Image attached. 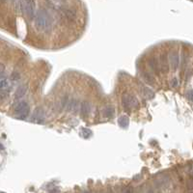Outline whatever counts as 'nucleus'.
<instances>
[{"label": "nucleus", "instance_id": "obj_1", "mask_svg": "<svg viewBox=\"0 0 193 193\" xmlns=\"http://www.w3.org/2000/svg\"><path fill=\"white\" fill-rule=\"evenodd\" d=\"M35 25L39 30L47 31L51 30L53 25V19L49 13L45 9H40L35 13Z\"/></svg>", "mask_w": 193, "mask_h": 193}, {"label": "nucleus", "instance_id": "obj_2", "mask_svg": "<svg viewBox=\"0 0 193 193\" xmlns=\"http://www.w3.org/2000/svg\"><path fill=\"white\" fill-rule=\"evenodd\" d=\"M30 112V106L26 102H21L16 105L15 113L21 119H25Z\"/></svg>", "mask_w": 193, "mask_h": 193}, {"label": "nucleus", "instance_id": "obj_3", "mask_svg": "<svg viewBox=\"0 0 193 193\" xmlns=\"http://www.w3.org/2000/svg\"><path fill=\"white\" fill-rule=\"evenodd\" d=\"M21 10H22V12L25 13V15L30 19H34V16H35V2L30 1V0L21 2Z\"/></svg>", "mask_w": 193, "mask_h": 193}, {"label": "nucleus", "instance_id": "obj_4", "mask_svg": "<svg viewBox=\"0 0 193 193\" xmlns=\"http://www.w3.org/2000/svg\"><path fill=\"white\" fill-rule=\"evenodd\" d=\"M122 103H123V106L126 109L128 108H132V107H136L138 105V102L137 100L135 99L133 96H131V95H128V94H126L124 95L123 98H122Z\"/></svg>", "mask_w": 193, "mask_h": 193}, {"label": "nucleus", "instance_id": "obj_5", "mask_svg": "<svg viewBox=\"0 0 193 193\" xmlns=\"http://www.w3.org/2000/svg\"><path fill=\"white\" fill-rule=\"evenodd\" d=\"M45 113L44 109H43L42 107H37L33 112L32 119H31V121L36 122V123H43L44 122V120H45Z\"/></svg>", "mask_w": 193, "mask_h": 193}, {"label": "nucleus", "instance_id": "obj_6", "mask_svg": "<svg viewBox=\"0 0 193 193\" xmlns=\"http://www.w3.org/2000/svg\"><path fill=\"white\" fill-rule=\"evenodd\" d=\"M170 64L173 70H177L180 66V55H179L178 51H172L169 56Z\"/></svg>", "mask_w": 193, "mask_h": 193}, {"label": "nucleus", "instance_id": "obj_7", "mask_svg": "<svg viewBox=\"0 0 193 193\" xmlns=\"http://www.w3.org/2000/svg\"><path fill=\"white\" fill-rule=\"evenodd\" d=\"M80 112H81V114L83 115V116H88L89 114H90L91 112V103L87 102V100H84V102H81V104H80Z\"/></svg>", "mask_w": 193, "mask_h": 193}, {"label": "nucleus", "instance_id": "obj_8", "mask_svg": "<svg viewBox=\"0 0 193 193\" xmlns=\"http://www.w3.org/2000/svg\"><path fill=\"white\" fill-rule=\"evenodd\" d=\"M158 65H159V70L164 71V73H167V71H168L169 65H168V62H167V57H166L165 53L161 54L160 62H158Z\"/></svg>", "mask_w": 193, "mask_h": 193}, {"label": "nucleus", "instance_id": "obj_9", "mask_svg": "<svg viewBox=\"0 0 193 193\" xmlns=\"http://www.w3.org/2000/svg\"><path fill=\"white\" fill-rule=\"evenodd\" d=\"M27 90H28V86L26 84L19 86L18 89L16 90V93H15L16 99H21L22 97H24V95L26 94Z\"/></svg>", "mask_w": 193, "mask_h": 193}, {"label": "nucleus", "instance_id": "obj_10", "mask_svg": "<svg viewBox=\"0 0 193 193\" xmlns=\"http://www.w3.org/2000/svg\"><path fill=\"white\" fill-rule=\"evenodd\" d=\"M78 107H79V103H78V100H69V103L67 105L68 110L69 111H71V112H76L77 110H78Z\"/></svg>", "mask_w": 193, "mask_h": 193}, {"label": "nucleus", "instance_id": "obj_11", "mask_svg": "<svg viewBox=\"0 0 193 193\" xmlns=\"http://www.w3.org/2000/svg\"><path fill=\"white\" fill-rule=\"evenodd\" d=\"M149 65L155 73H159V65H158V61L155 57H152V58L149 60Z\"/></svg>", "mask_w": 193, "mask_h": 193}, {"label": "nucleus", "instance_id": "obj_12", "mask_svg": "<svg viewBox=\"0 0 193 193\" xmlns=\"http://www.w3.org/2000/svg\"><path fill=\"white\" fill-rule=\"evenodd\" d=\"M118 123H119V125L121 128H126L129 125V119L128 116H126V115H123V116H121L119 119H118Z\"/></svg>", "mask_w": 193, "mask_h": 193}, {"label": "nucleus", "instance_id": "obj_13", "mask_svg": "<svg viewBox=\"0 0 193 193\" xmlns=\"http://www.w3.org/2000/svg\"><path fill=\"white\" fill-rule=\"evenodd\" d=\"M102 113H103V116L104 117L112 118V117H114V115H115V109L113 106H106V107L103 109Z\"/></svg>", "mask_w": 193, "mask_h": 193}, {"label": "nucleus", "instance_id": "obj_14", "mask_svg": "<svg viewBox=\"0 0 193 193\" xmlns=\"http://www.w3.org/2000/svg\"><path fill=\"white\" fill-rule=\"evenodd\" d=\"M143 95H144V97H145L146 99H148V100H152V99H154V98H155L154 91H152V89L148 88V87H144L143 88Z\"/></svg>", "mask_w": 193, "mask_h": 193}, {"label": "nucleus", "instance_id": "obj_15", "mask_svg": "<svg viewBox=\"0 0 193 193\" xmlns=\"http://www.w3.org/2000/svg\"><path fill=\"white\" fill-rule=\"evenodd\" d=\"M9 80L7 78H5V77L0 78V91H4L5 89L9 87Z\"/></svg>", "mask_w": 193, "mask_h": 193}, {"label": "nucleus", "instance_id": "obj_16", "mask_svg": "<svg viewBox=\"0 0 193 193\" xmlns=\"http://www.w3.org/2000/svg\"><path fill=\"white\" fill-rule=\"evenodd\" d=\"M143 78L145 79V81L148 83V84H154V82H155L154 77H152L149 73H147V71L143 73Z\"/></svg>", "mask_w": 193, "mask_h": 193}, {"label": "nucleus", "instance_id": "obj_17", "mask_svg": "<svg viewBox=\"0 0 193 193\" xmlns=\"http://www.w3.org/2000/svg\"><path fill=\"white\" fill-rule=\"evenodd\" d=\"M69 100H70V98H69V96H65L63 99L61 100V107L62 108H66L69 103Z\"/></svg>", "mask_w": 193, "mask_h": 193}, {"label": "nucleus", "instance_id": "obj_18", "mask_svg": "<svg viewBox=\"0 0 193 193\" xmlns=\"http://www.w3.org/2000/svg\"><path fill=\"white\" fill-rule=\"evenodd\" d=\"M9 97V93L6 91H0V102H4Z\"/></svg>", "mask_w": 193, "mask_h": 193}, {"label": "nucleus", "instance_id": "obj_19", "mask_svg": "<svg viewBox=\"0 0 193 193\" xmlns=\"http://www.w3.org/2000/svg\"><path fill=\"white\" fill-rule=\"evenodd\" d=\"M11 79L12 80H19L21 79V74H19V73H16V71H14V73L11 74Z\"/></svg>", "mask_w": 193, "mask_h": 193}, {"label": "nucleus", "instance_id": "obj_20", "mask_svg": "<svg viewBox=\"0 0 193 193\" xmlns=\"http://www.w3.org/2000/svg\"><path fill=\"white\" fill-rule=\"evenodd\" d=\"M185 97H186V99L189 100V102H192V100H193V93H192V90L187 91V92H186V94H185Z\"/></svg>", "mask_w": 193, "mask_h": 193}, {"label": "nucleus", "instance_id": "obj_21", "mask_svg": "<svg viewBox=\"0 0 193 193\" xmlns=\"http://www.w3.org/2000/svg\"><path fill=\"white\" fill-rule=\"evenodd\" d=\"M123 193H134L133 187L132 186H126V188L123 190Z\"/></svg>", "mask_w": 193, "mask_h": 193}, {"label": "nucleus", "instance_id": "obj_22", "mask_svg": "<svg viewBox=\"0 0 193 193\" xmlns=\"http://www.w3.org/2000/svg\"><path fill=\"white\" fill-rule=\"evenodd\" d=\"M170 84H171V86L173 88H176L177 86L179 85V82H178V79L176 78V77H174L172 80H171V82H170Z\"/></svg>", "mask_w": 193, "mask_h": 193}, {"label": "nucleus", "instance_id": "obj_23", "mask_svg": "<svg viewBox=\"0 0 193 193\" xmlns=\"http://www.w3.org/2000/svg\"><path fill=\"white\" fill-rule=\"evenodd\" d=\"M83 135H84V137H89V136H91L92 135V131L90 130V129H85V128H83Z\"/></svg>", "mask_w": 193, "mask_h": 193}, {"label": "nucleus", "instance_id": "obj_24", "mask_svg": "<svg viewBox=\"0 0 193 193\" xmlns=\"http://www.w3.org/2000/svg\"><path fill=\"white\" fill-rule=\"evenodd\" d=\"M4 71H5V66L0 63V76H1V74L3 73Z\"/></svg>", "mask_w": 193, "mask_h": 193}, {"label": "nucleus", "instance_id": "obj_25", "mask_svg": "<svg viewBox=\"0 0 193 193\" xmlns=\"http://www.w3.org/2000/svg\"><path fill=\"white\" fill-rule=\"evenodd\" d=\"M59 192L60 191H59L58 188H53V189L49 190V193H59Z\"/></svg>", "mask_w": 193, "mask_h": 193}, {"label": "nucleus", "instance_id": "obj_26", "mask_svg": "<svg viewBox=\"0 0 193 193\" xmlns=\"http://www.w3.org/2000/svg\"><path fill=\"white\" fill-rule=\"evenodd\" d=\"M147 193H154V190H152V188H150L148 191H147Z\"/></svg>", "mask_w": 193, "mask_h": 193}, {"label": "nucleus", "instance_id": "obj_27", "mask_svg": "<svg viewBox=\"0 0 193 193\" xmlns=\"http://www.w3.org/2000/svg\"><path fill=\"white\" fill-rule=\"evenodd\" d=\"M1 193H4V192H1Z\"/></svg>", "mask_w": 193, "mask_h": 193}]
</instances>
